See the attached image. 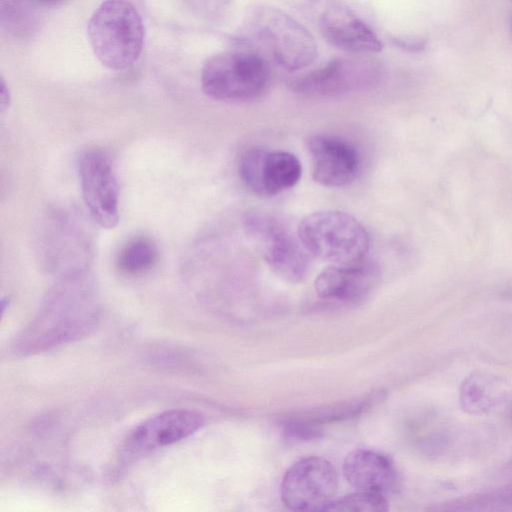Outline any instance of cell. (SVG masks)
Wrapping results in <instances>:
<instances>
[{
	"mask_svg": "<svg viewBox=\"0 0 512 512\" xmlns=\"http://www.w3.org/2000/svg\"><path fill=\"white\" fill-rule=\"evenodd\" d=\"M96 309L76 283L57 288L38 317L17 343L22 353H34L65 344L87 334L96 323Z\"/></svg>",
	"mask_w": 512,
	"mask_h": 512,
	"instance_id": "1",
	"label": "cell"
},
{
	"mask_svg": "<svg viewBox=\"0 0 512 512\" xmlns=\"http://www.w3.org/2000/svg\"><path fill=\"white\" fill-rule=\"evenodd\" d=\"M245 34L248 43L260 48L259 53L289 72L303 70L317 57V44L309 30L276 7H254L246 19Z\"/></svg>",
	"mask_w": 512,
	"mask_h": 512,
	"instance_id": "2",
	"label": "cell"
},
{
	"mask_svg": "<svg viewBox=\"0 0 512 512\" xmlns=\"http://www.w3.org/2000/svg\"><path fill=\"white\" fill-rule=\"evenodd\" d=\"M87 35L96 58L112 70L132 66L142 52L143 22L127 0L102 2L88 22Z\"/></svg>",
	"mask_w": 512,
	"mask_h": 512,
	"instance_id": "3",
	"label": "cell"
},
{
	"mask_svg": "<svg viewBox=\"0 0 512 512\" xmlns=\"http://www.w3.org/2000/svg\"><path fill=\"white\" fill-rule=\"evenodd\" d=\"M267 59L253 48L223 51L208 58L201 71L204 93L220 101H247L263 95L270 83Z\"/></svg>",
	"mask_w": 512,
	"mask_h": 512,
	"instance_id": "4",
	"label": "cell"
},
{
	"mask_svg": "<svg viewBox=\"0 0 512 512\" xmlns=\"http://www.w3.org/2000/svg\"><path fill=\"white\" fill-rule=\"evenodd\" d=\"M297 235L309 254L334 264L363 261L369 235L353 216L335 210L313 212L299 223Z\"/></svg>",
	"mask_w": 512,
	"mask_h": 512,
	"instance_id": "5",
	"label": "cell"
},
{
	"mask_svg": "<svg viewBox=\"0 0 512 512\" xmlns=\"http://www.w3.org/2000/svg\"><path fill=\"white\" fill-rule=\"evenodd\" d=\"M382 63L370 55L340 57L290 80L295 92L337 96L375 86L382 78Z\"/></svg>",
	"mask_w": 512,
	"mask_h": 512,
	"instance_id": "6",
	"label": "cell"
},
{
	"mask_svg": "<svg viewBox=\"0 0 512 512\" xmlns=\"http://www.w3.org/2000/svg\"><path fill=\"white\" fill-rule=\"evenodd\" d=\"M247 232L261 242L262 255L276 275L291 283L300 282L308 270V252L298 235L294 236L273 217L256 211L245 215Z\"/></svg>",
	"mask_w": 512,
	"mask_h": 512,
	"instance_id": "7",
	"label": "cell"
},
{
	"mask_svg": "<svg viewBox=\"0 0 512 512\" xmlns=\"http://www.w3.org/2000/svg\"><path fill=\"white\" fill-rule=\"evenodd\" d=\"M334 466L324 458L312 456L294 463L282 479L283 504L293 511H322L336 494Z\"/></svg>",
	"mask_w": 512,
	"mask_h": 512,
	"instance_id": "8",
	"label": "cell"
},
{
	"mask_svg": "<svg viewBox=\"0 0 512 512\" xmlns=\"http://www.w3.org/2000/svg\"><path fill=\"white\" fill-rule=\"evenodd\" d=\"M79 174L84 202L103 228L119 221L118 187L109 157L100 149L87 150L80 159Z\"/></svg>",
	"mask_w": 512,
	"mask_h": 512,
	"instance_id": "9",
	"label": "cell"
},
{
	"mask_svg": "<svg viewBox=\"0 0 512 512\" xmlns=\"http://www.w3.org/2000/svg\"><path fill=\"white\" fill-rule=\"evenodd\" d=\"M204 423L203 416L188 409H172L149 418L135 427L125 440L131 455L149 452L187 438Z\"/></svg>",
	"mask_w": 512,
	"mask_h": 512,
	"instance_id": "10",
	"label": "cell"
},
{
	"mask_svg": "<svg viewBox=\"0 0 512 512\" xmlns=\"http://www.w3.org/2000/svg\"><path fill=\"white\" fill-rule=\"evenodd\" d=\"M314 180L326 187H342L356 177L360 159L355 147L338 137L313 135L307 139Z\"/></svg>",
	"mask_w": 512,
	"mask_h": 512,
	"instance_id": "11",
	"label": "cell"
},
{
	"mask_svg": "<svg viewBox=\"0 0 512 512\" xmlns=\"http://www.w3.org/2000/svg\"><path fill=\"white\" fill-rule=\"evenodd\" d=\"M378 277V269L371 263L334 264L317 276L314 287L323 300L355 304L370 294Z\"/></svg>",
	"mask_w": 512,
	"mask_h": 512,
	"instance_id": "12",
	"label": "cell"
},
{
	"mask_svg": "<svg viewBox=\"0 0 512 512\" xmlns=\"http://www.w3.org/2000/svg\"><path fill=\"white\" fill-rule=\"evenodd\" d=\"M319 25L326 41L338 49L365 55L382 50L383 44L375 32L347 7L333 5L327 8Z\"/></svg>",
	"mask_w": 512,
	"mask_h": 512,
	"instance_id": "13",
	"label": "cell"
},
{
	"mask_svg": "<svg viewBox=\"0 0 512 512\" xmlns=\"http://www.w3.org/2000/svg\"><path fill=\"white\" fill-rule=\"evenodd\" d=\"M342 472L346 481L358 491L384 494L396 483L392 461L373 450L357 449L347 454Z\"/></svg>",
	"mask_w": 512,
	"mask_h": 512,
	"instance_id": "14",
	"label": "cell"
},
{
	"mask_svg": "<svg viewBox=\"0 0 512 512\" xmlns=\"http://www.w3.org/2000/svg\"><path fill=\"white\" fill-rule=\"evenodd\" d=\"M302 174V166L295 155L287 151H266L262 163L264 197H270L295 186Z\"/></svg>",
	"mask_w": 512,
	"mask_h": 512,
	"instance_id": "15",
	"label": "cell"
},
{
	"mask_svg": "<svg viewBox=\"0 0 512 512\" xmlns=\"http://www.w3.org/2000/svg\"><path fill=\"white\" fill-rule=\"evenodd\" d=\"M495 382L486 375L473 374L463 381L460 389V403L469 413L487 412L496 403Z\"/></svg>",
	"mask_w": 512,
	"mask_h": 512,
	"instance_id": "16",
	"label": "cell"
},
{
	"mask_svg": "<svg viewBox=\"0 0 512 512\" xmlns=\"http://www.w3.org/2000/svg\"><path fill=\"white\" fill-rule=\"evenodd\" d=\"M157 260L155 244L146 237H136L128 241L118 256L119 268L129 274H139L149 270Z\"/></svg>",
	"mask_w": 512,
	"mask_h": 512,
	"instance_id": "17",
	"label": "cell"
},
{
	"mask_svg": "<svg viewBox=\"0 0 512 512\" xmlns=\"http://www.w3.org/2000/svg\"><path fill=\"white\" fill-rule=\"evenodd\" d=\"M389 509V502L381 493L358 491L331 500L322 511H368L382 512Z\"/></svg>",
	"mask_w": 512,
	"mask_h": 512,
	"instance_id": "18",
	"label": "cell"
},
{
	"mask_svg": "<svg viewBox=\"0 0 512 512\" xmlns=\"http://www.w3.org/2000/svg\"><path fill=\"white\" fill-rule=\"evenodd\" d=\"M266 151L262 148H249L241 155L238 165L239 175L244 185L259 197H264L262 163Z\"/></svg>",
	"mask_w": 512,
	"mask_h": 512,
	"instance_id": "19",
	"label": "cell"
},
{
	"mask_svg": "<svg viewBox=\"0 0 512 512\" xmlns=\"http://www.w3.org/2000/svg\"><path fill=\"white\" fill-rule=\"evenodd\" d=\"M284 432L288 437L297 440L316 439L321 434L317 424L306 419L288 421L284 426Z\"/></svg>",
	"mask_w": 512,
	"mask_h": 512,
	"instance_id": "20",
	"label": "cell"
},
{
	"mask_svg": "<svg viewBox=\"0 0 512 512\" xmlns=\"http://www.w3.org/2000/svg\"><path fill=\"white\" fill-rule=\"evenodd\" d=\"M197 15L205 18L219 16L227 7L229 0H183Z\"/></svg>",
	"mask_w": 512,
	"mask_h": 512,
	"instance_id": "21",
	"label": "cell"
},
{
	"mask_svg": "<svg viewBox=\"0 0 512 512\" xmlns=\"http://www.w3.org/2000/svg\"><path fill=\"white\" fill-rule=\"evenodd\" d=\"M392 42L396 46L406 50H417L422 47L421 40H416L413 38L393 37Z\"/></svg>",
	"mask_w": 512,
	"mask_h": 512,
	"instance_id": "22",
	"label": "cell"
},
{
	"mask_svg": "<svg viewBox=\"0 0 512 512\" xmlns=\"http://www.w3.org/2000/svg\"><path fill=\"white\" fill-rule=\"evenodd\" d=\"M0 106H1V112H4L8 106H9V102H10V95H9V90L4 82V80L2 79L1 80V93H0Z\"/></svg>",
	"mask_w": 512,
	"mask_h": 512,
	"instance_id": "23",
	"label": "cell"
},
{
	"mask_svg": "<svg viewBox=\"0 0 512 512\" xmlns=\"http://www.w3.org/2000/svg\"><path fill=\"white\" fill-rule=\"evenodd\" d=\"M39 1H41L43 3H46V4H53V3H56V2H58L60 0H39Z\"/></svg>",
	"mask_w": 512,
	"mask_h": 512,
	"instance_id": "24",
	"label": "cell"
},
{
	"mask_svg": "<svg viewBox=\"0 0 512 512\" xmlns=\"http://www.w3.org/2000/svg\"><path fill=\"white\" fill-rule=\"evenodd\" d=\"M512 2V0H510Z\"/></svg>",
	"mask_w": 512,
	"mask_h": 512,
	"instance_id": "25",
	"label": "cell"
}]
</instances>
